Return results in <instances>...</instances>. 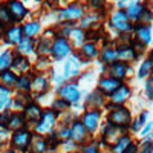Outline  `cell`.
Masks as SVG:
<instances>
[{
    "label": "cell",
    "mask_w": 153,
    "mask_h": 153,
    "mask_svg": "<svg viewBox=\"0 0 153 153\" xmlns=\"http://www.w3.org/2000/svg\"><path fill=\"white\" fill-rule=\"evenodd\" d=\"M133 117H132V110L121 104V106H115L113 109L107 110V124H112L118 129H129V126L132 123Z\"/></svg>",
    "instance_id": "cell-1"
},
{
    "label": "cell",
    "mask_w": 153,
    "mask_h": 153,
    "mask_svg": "<svg viewBox=\"0 0 153 153\" xmlns=\"http://www.w3.org/2000/svg\"><path fill=\"white\" fill-rule=\"evenodd\" d=\"M32 136H34V132L29 127L16 130L9 135V146H11V149H14L19 153H26V152H29Z\"/></svg>",
    "instance_id": "cell-2"
},
{
    "label": "cell",
    "mask_w": 153,
    "mask_h": 153,
    "mask_svg": "<svg viewBox=\"0 0 153 153\" xmlns=\"http://www.w3.org/2000/svg\"><path fill=\"white\" fill-rule=\"evenodd\" d=\"M57 121H58V115H57L52 109H46V110H43V115H42L40 121L32 126V132H34L35 135L46 136V135H49L51 132L55 130Z\"/></svg>",
    "instance_id": "cell-3"
},
{
    "label": "cell",
    "mask_w": 153,
    "mask_h": 153,
    "mask_svg": "<svg viewBox=\"0 0 153 153\" xmlns=\"http://www.w3.org/2000/svg\"><path fill=\"white\" fill-rule=\"evenodd\" d=\"M83 60L81 57L76 54V52H72L66 61H65V66H63V76L65 80L69 81V80H74V78H78L80 74H81V68H83Z\"/></svg>",
    "instance_id": "cell-4"
},
{
    "label": "cell",
    "mask_w": 153,
    "mask_h": 153,
    "mask_svg": "<svg viewBox=\"0 0 153 153\" xmlns=\"http://www.w3.org/2000/svg\"><path fill=\"white\" fill-rule=\"evenodd\" d=\"M72 54V45L69 42V38L66 37H55V40L52 42V48H51V58L55 61H61L68 58Z\"/></svg>",
    "instance_id": "cell-5"
},
{
    "label": "cell",
    "mask_w": 153,
    "mask_h": 153,
    "mask_svg": "<svg viewBox=\"0 0 153 153\" xmlns=\"http://www.w3.org/2000/svg\"><path fill=\"white\" fill-rule=\"evenodd\" d=\"M57 95H58V98L65 100L66 103H69L71 106L72 104H78L80 100H81V91L78 89V84H75L72 81L58 86L57 87Z\"/></svg>",
    "instance_id": "cell-6"
},
{
    "label": "cell",
    "mask_w": 153,
    "mask_h": 153,
    "mask_svg": "<svg viewBox=\"0 0 153 153\" xmlns=\"http://www.w3.org/2000/svg\"><path fill=\"white\" fill-rule=\"evenodd\" d=\"M80 121L89 135L97 133V130L100 129V123H101V109H86L81 115Z\"/></svg>",
    "instance_id": "cell-7"
},
{
    "label": "cell",
    "mask_w": 153,
    "mask_h": 153,
    "mask_svg": "<svg viewBox=\"0 0 153 153\" xmlns=\"http://www.w3.org/2000/svg\"><path fill=\"white\" fill-rule=\"evenodd\" d=\"M86 14L84 11V6L78 2H74L68 6H65L63 9H60L58 12V19L63 20V22H75V20H81L83 16Z\"/></svg>",
    "instance_id": "cell-8"
},
{
    "label": "cell",
    "mask_w": 153,
    "mask_h": 153,
    "mask_svg": "<svg viewBox=\"0 0 153 153\" xmlns=\"http://www.w3.org/2000/svg\"><path fill=\"white\" fill-rule=\"evenodd\" d=\"M110 26L113 29H117V31L126 34V32H130L133 29V23L129 20L126 11L118 9V11H115L113 14L110 16Z\"/></svg>",
    "instance_id": "cell-9"
},
{
    "label": "cell",
    "mask_w": 153,
    "mask_h": 153,
    "mask_svg": "<svg viewBox=\"0 0 153 153\" xmlns=\"http://www.w3.org/2000/svg\"><path fill=\"white\" fill-rule=\"evenodd\" d=\"M55 31L54 29H46L45 34L40 37V40L35 45V52L38 57H49L51 55V48H52V42L55 40Z\"/></svg>",
    "instance_id": "cell-10"
},
{
    "label": "cell",
    "mask_w": 153,
    "mask_h": 153,
    "mask_svg": "<svg viewBox=\"0 0 153 153\" xmlns=\"http://www.w3.org/2000/svg\"><path fill=\"white\" fill-rule=\"evenodd\" d=\"M22 113H23V118H25V121H26V124L29 127V126H34V124H37L38 121H40L42 115H43V107H42V104H38L37 101L32 100L25 106Z\"/></svg>",
    "instance_id": "cell-11"
},
{
    "label": "cell",
    "mask_w": 153,
    "mask_h": 153,
    "mask_svg": "<svg viewBox=\"0 0 153 153\" xmlns=\"http://www.w3.org/2000/svg\"><path fill=\"white\" fill-rule=\"evenodd\" d=\"M51 89V81L45 74H34L31 80V92L34 94V98L45 95Z\"/></svg>",
    "instance_id": "cell-12"
},
{
    "label": "cell",
    "mask_w": 153,
    "mask_h": 153,
    "mask_svg": "<svg viewBox=\"0 0 153 153\" xmlns=\"http://www.w3.org/2000/svg\"><path fill=\"white\" fill-rule=\"evenodd\" d=\"M107 72H109V75L112 76V78H117V80H120V81L124 83V80H126L133 71H132V68L127 65V63L117 60V61H113L112 65L107 66Z\"/></svg>",
    "instance_id": "cell-13"
},
{
    "label": "cell",
    "mask_w": 153,
    "mask_h": 153,
    "mask_svg": "<svg viewBox=\"0 0 153 153\" xmlns=\"http://www.w3.org/2000/svg\"><path fill=\"white\" fill-rule=\"evenodd\" d=\"M69 133H71V139L78 146L87 143V139H89V133L86 132L84 126L81 124L80 120H76V118L69 124Z\"/></svg>",
    "instance_id": "cell-14"
},
{
    "label": "cell",
    "mask_w": 153,
    "mask_h": 153,
    "mask_svg": "<svg viewBox=\"0 0 153 153\" xmlns=\"http://www.w3.org/2000/svg\"><path fill=\"white\" fill-rule=\"evenodd\" d=\"M123 135V129H118L112 124H106L103 127V133H101V139L98 141V146H112L117 139Z\"/></svg>",
    "instance_id": "cell-15"
},
{
    "label": "cell",
    "mask_w": 153,
    "mask_h": 153,
    "mask_svg": "<svg viewBox=\"0 0 153 153\" xmlns=\"http://www.w3.org/2000/svg\"><path fill=\"white\" fill-rule=\"evenodd\" d=\"M5 6H6V9L9 11L12 22H22L25 17L29 14L28 8L25 6L20 0H8Z\"/></svg>",
    "instance_id": "cell-16"
},
{
    "label": "cell",
    "mask_w": 153,
    "mask_h": 153,
    "mask_svg": "<svg viewBox=\"0 0 153 153\" xmlns=\"http://www.w3.org/2000/svg\"><path fill=\"white\" fill-rule=\"evenodd\" d=\"M132 97V89L127 83H121V86L117 89L115 92H112L109 97H107V101L112 104H117V106H121L124 104L127 100Z\"/></svg>",
    "instance_id": "cell-17"
},
{
    "label": "cell",
    "mask_w": 153,
    "mask_h": 153,
    "mask_svg": "<svg viewBox=\"0 0 153 153\" xmlns=\"http://www.w3.org/2000/svg\"><path fill=\"white\" fill-rule=\"evenodd\" d=\"M121 83H123V81H120V80H117V78H112L110 75H104V76H101V78L98 80L97 89L107 98L112 92H115V91H117V89L121 86Z\"/></svg>",
    "instance_id": "cell-18"
},
{
    "label": "cell",
    "mask_w": 153,
    "mask_h": 153,
    "mask_svg": "<svg viewBox=\"0 0 153 153\" xmlns=\"http://www.w3.org/2000/svg\"><path fill=\"white\" fill-rule=\"evenodd\" d=\"M133 31H135V35H133V40L139 42L143 46H149L150 42H152V26L150 25H141V23H135L133 25Z\"/></svg>",
    "instance_id": "cell-19"
},
{
    "label": "cell",
    "mask_w": 153,
    "mask_h": 153,
    "mask_svg": "<svg viewBox=\"0 0 153 153\" xmlns=\"http://www.w3.org/2000/svg\"><path fill=\"white\" fill-rule=\"evenodd\" d=\"M32 65L28 57L25 55H20V54H14V58H12V63H11V71L14 72L16 75H23V74H29Z\"/></svg>",
    "instance_id": "cell-20"
},
{
    "label": "cell",
    "mask_w": 153,
    "mask_h": 153,
    "mask_svg": "<svg viewBox=\"0 0 153 153\" xmlns=\"http://www.w3.org/2000/svg\"><path fill=\"white\" fill-rule=\"evenodd\" d=\"M115 48H117V55H118L120 61H124V63L129 65L130 61L138 60V57L135 54L133 48L130 46V43H120L118 46H115Z\"/></svg>",
    "instance_id": "cell-21"
},
{
    "label": "cell",
    "mask_w": 153,
    "mask_h": 153,
    "mask_svg": "<svg viewBox=\"0 0 153 153\" xmlns=\"http://www.w3.org/2000/svg\"><path fill=\"white\" fill-rule=\"evenodd\" d=\"M76 54H78V55L81 57V60L86 63V61L94 60V58L100 54V51H98L95 42H84V43L80 46V49H78V52H76Z\"/></svg>",
    "instance_id": "cell-22"
},
{
    "label": "cell",
    "mask_w": 153,
    "mask_h": 153,
    "mask_svg": "<svg viewBox=\"0 0 153 153\" xmlns=\"http://www.w3.org/2000/svg\"><path fill=\"white\" fill-rule=\"evenodd\" d=\"M106 103H107V98L101 94L98 89H94V91L91 94H87V97H86L87 109H101V107H104Z\"/></svg>",
    "instance_id": "cell-23"
},
{
    "label": "cell",
    "mask_w": 153,
    "mask_h": 153,
    "mask_svg": "<svg viewBox=\"0 0 153 153\" xmlns=\"http://www.w3.org/2000/svg\"><path fill=\"white\" fill-rule=\"evenodd\" d=\"M28 127L26 121L23 118V113L22 112H11V117H9V121H8V126H6V130H9L11 133L16 132V130H20V129H25Z\"/></svg>",
    "instance_id": "cell-24"
},
{
    "label": "cell",
    "mask_w": 153,
    "mask_h": 153,
    "mask_svg": "<svg viewBox=\"0 0 153 153\" xmlns=\"http://www.w3.org/2000/svg\"><path fill=\"white\" fill-rule=\"evenodd\" d=\"M3 38H5V42H6L8 45H19L20 40L23 38L22 26H19V25H17V26H16V25H11V26L5 31Z\"/></svg>",
    "instance_id": "cell-25"
},
{
    "label": "cell",
    "mask_w": 153,
    "mask_h": 153,
    "mask_svg": "<svg viewBox=\"0 0 153 153\" xmlns=\"http://www.w3.org/2000/svg\"><path fill=\"white\" fill-rule=\"evenodd\" d=\"M22 31H23V37L28 38H35L42 31V23L38 20H31L22 25Z\"/></svg>",
    "instance_id": "cell-26"
},
{
    "label": "cell",
    "mask_w": 153,
    "mask_h": 153,
    "mask_svg": "<svg viewBox=\"0 0 153 153\" xmlns=\"http://www.w3.org/2000/svg\"><path fill=\"white\" fill-rule=\"evenodd\" d=\"M48 141L46 138L42 136V135H35L32 136V141H31V146H29V152L31 153H46L48 152Z\"/></svg>",
    "instance_id": "cell-27"
},
{
    "label": "cell",
    "mask_w": 153,
    "mask_h": 153,
    "mask_svg": "<svg viewBox=\"0 0 153 153\" xmlns=\"http://www.w3.org/2000/svg\"><path fill=\"white\" fill-rule=\"evenodd\" d=\"M29 101H32V98L29 97V94H23L19 92L16 97H12V103H11V110L12 112H22L25 109Z\"/></svg>",
    "instance_id": "cell-28"
},
{
    "label": "cell",
    "mask_w": 153,
    "mask_h": 153,
    "mask_svg": "<svg viewBox=\"0 0 153 153\" xmlns=\"http://www.w3.org/2000/svg\"><path fill=\"white\" fill-rule=\"evenodd\" d=\"M130 143H133V139H132V136L129 135V133H123L117 141H115L110 147H109V150L112 152V153H123V150L129 146Z\"/></svg>",
    "instance_id": "cell-29"
},
{
    "label": "cell",
    "mask_w": 153,
    "mask_h": 153,
    "mask_svg": "<svg viewBox=\"0 0 153 153\" xmlns=\"http://www.w3.org/2000/svg\"><path fill=\"white\" fill-rule=\"evenodd\" d=\"M100 60L101 63H104V65H112L113 61L118 60V55H117V48L115 46H104L101 49V54H100Z\"/></svg>",
    "instance_id": "cell-30"
},
{
    "label": "cell",
    "mask_w": 153,
    "mask_h": 153,
    "mask_svg": "<svg viewBox=\"0 0 153 153\" xmlns=\"http://www.w3.org/2000/svg\"><path fill=\"white\" fill-rule=\"evenodd\" d=\"M35 51V43H34V38H28V37H23L20 43L17 45V54L28 57L29 54H32Z\"/></svg>",
    "instance_id": "cell-31"
},
{
    "label": "cell",
    "mask_w": 153,
    "mask_h": 153,
    "mask_svg": "<svg viewBox=\"0 0 153 153\" xmlns=\"http://www.w3.org/2000/svg\"><path fill=\"white\" fill-rule=\"evenodd\" d=\"M144 5L141 3V2H133V3H130V5H127V8H126V14H127V17H129V20L132 22H138V19L141 17V14H143V11H144Z\"/></svg>",
    "instance_id": "cell-32"
},
{
    "label": "cell",
    "mask_w": 153,
    "mask_h": 153,
    "mask_svg": "<svg viewBox=\"0 0 153 153\" xmlns=\"http://www.w3.org/2000/svg\"><path fill=\"white\" fill-rule=\"evenodd\" d=\"M12 103V91L9 87H5L0 84V112L2 110H11Z\"/></svg>",
    "instance_id": "cell-33"
},
{
    "label": "cell",
    "mask_w": 153,
    "mask_h": 153,
    "mask_svg": "<svg viewBox=\"0 0 153 153\" xmlns=\"http://www.w3.org/2000/svg\"><path fill=\"white\" fill-rule=\"evenodd\" d=\"M68 37L71 38L69 42H71L72 48H74V46L80 48V46H81V45L86 42V34H84V31H83L81 28H72Z\"/></svg>",
    "instance_id": "cell-34"
},
{
    "label": "cell",
    "mask_w": 153,
    "mask_h": 153,
    "mask_svg": "<svg viewBox=\"0 0 153 153\" xmlns=\"http://www.w3.org/2000/svg\"><path fill=\"white\" fill-rule=\"evenodd\" d=\"M31 80H32V75H31V74L19 75L17 83H16V89H17L19 92L29 94V92H31Z\"/></svg>",
    "instance_id": "cell-35"
},
{
    "label": "cell",
    "mask_w": 153,
    "mask_h": 153,
    "mask_svg": "<svg viewBox=\"0 0 153 153\" xmlns=\"http://www.w3.org/2000/svg\"><path fill=\"white\" fill-rule=\"evenodd\" d=\"M17 78H19V75H16L14 72H12L11 69L8 71H3V72H0V84L5 86V87H16V83H17Z\"/></svg>",
    "instance_id": "cell-36"
},
{
    "label": "cell",
    "mask_w": 153,
    "mask_h": 153,
    "mask_svg": "<svg viewBox=\"0 0 153 153\" xmlns=\"http://www.w3.org/2000/svg\"><path fill=\"white\" fill-rule=\"evenodd\" d=\"M152 71H153V57L149 55L147 58L143 60L141 66H139V69H138V72H136V75H138V78L146 80V78H149V75H150Z\"/></svg>",
    "instance_id": "cell-37"
},
{
    "label": "cell",
    "mask_w": 153,
    "mask_h": 153,
    "mask_svg": "<svg viewBox=\"0 0 153 153\" xmlns=\"http://www.w3.org/2000/svg\"><path fill=\"white\" fill-rule=\"evenodd\" d=\"M147 118H149V112H147V110H143L141 113L138 115V118L132 120L129 129H130L133 133H139V130H141L143 127H144V124L147 123Z\"/></svg>",
    "instance_id": "cell-38"
},
{
    "label": "cell",
    "mask_w": 153,
    "mask_h": 153,
    "mask_svg": "<svg viewBox=\"0 0 153 153\" xmlns=\"http://www.w3.org/2000/svg\"><path fill=\"white\" fill-rule=\"evenodd\" d=\"M49 109H52L58 117L60 115H63V113H68L69 112V109H71V104L69 103H66L65 100H61V98H54L52 100V103H51V107Z\"/></svg>",
    "instance_id": "cell-39"
},
{
    "label": "cell",
    "mask_w": 153,
    "mask_h": 153,
    "mask_svg": "<svg viewBox=\"0 0 153 153\" xmlns=\"http://www.w3.org/2000/svg\"><path fill=\"white\" fill-rule=\"evenodd\" d=\"M12 58H14V52L11 49H6L0 54V72L3 71H8L11 68V63H12Z\"/></svg>",
    "instance_id": "cell-40"
},
{
    "label": "cell",
    "mask_w": 153,
    "mask_h": 153,
    "mask_svg": "<svg viewBox=\"0 0 153 153\" xmlns=\"http://www.w3.org/2000/svg\"><path fill=\"white\" fill-rule=\"evenodd\" d=\"M49 68H51V60L48 57H38L35 65H34L35 74H45L49 71Z\"/></svg>",
    "instance_id": "cell-41"
},
{
    "label": "cell",
    "mask_w": 153,
    "mask_h": 153,
    "mask_svg": "<svg viewBox=\"0 0 153 153\" xmlns=\"http://www.w3.org/2000/svg\"><path fill=\"white\" fill-rule=\"evenodd\" d=\"M12 23H14V22H12L11 14H9V11L6 9V6L0 5V28H5V26L12 25Z\"/></svg>",
    "instance_id": "cell-42"
},
{
    "label": "cell",
    "mask_w": 153,
    "mask_h": 153,
    "mask_svg": "<svg viewBox=\"0 0 153 153\" xmlns=\"http://www.w3.org/2000/svg\"><path fill=\"white\" fill-rule=\"evenodd\" d=\"M80 153H101V147L98 146V143H84L81 146H78Z\"/></svg>",
    "instance_id": "cell-43"
},
{
    "label": "cell",
    "mask_w": 153,
    "mask_h": 153,
    "mask_svg": "<svg viewBox=\"0 0 153 153\" xmlns=\"http://www.w3.org/2000/svg\"><path fill=\"white\" fill-rule=\"evenodd\" d=\"M152 147H153V141L146 136L141 143H138V153H149Z\"/></svg>",
    "instance_id": "cell-44"
},
{
    "label": "cell",
    "mask_w": 153,
    "mask_h": 153,
    "mask_svg": "<svg viewBox=\"0 0 153 153\" xmlns=\"http://www.w3.org/2000/svg\"><path fill=\"white\" fill-rule=\"evenodd\" d=\"M152 19H153L152 11L146 6V8H144V11H143V14H141V17L138 19V22H136V23H141V25H150Z\"/></svg>",
    "instance_id": "cell-45"
},
{
    "label": "cell",
    "mask_w": 153,
    "mask_h": 153,
    "mask_svg": "<svg viewBox=\"0 0 153 153\" xmlns=\"http://www.w3.org/2000/svg\"><path fill=\"white\" fill-rule=\"evenodd\" d=\"M11 112H12V110H9V109L0 112V129H6L8 121H9V117H11Z\"/></svg>",
    "instance_id": "cell-46"
},
{
    "label": "cell",
    "mask_w": 153,
    "mask_h": 153,
    "mask_svg": "<svg viewBox=\"0 0 153 153\" xmlns=\"http://www.w3.org/2000/svg\"><path fill=\"white\" fill-rule=\"evenodd\" d=\"M144 92H146V97L153 101V80L152 78L146 80V83H144Z\"/></svg>",
    "instance_id": "cell-47"
},
{
    "label": "cell",
    "mask_w": 153,
    "mask_h": 153,
    "mask_svg": "<svg viewBox=\"0 0 153 153\" xmlns=\"http://www.w3.org/2000/svg\"><path fill=\"white\" fill-rule=\"evenodd\" d=\"M152 129H153V123H152V121H150V123L147 121V123L144 124L143 129L139 130V133H138V135H139V136H143V138H146V136H149V132H150Z\"/></svg>",
    "instance_id": "cell-48"
},
{
    "label": "cell",
    "mask_w": 153,
    "mask_h": 153,
    "mask_svg": "<svg viewBox=\"0 0 153 153\" xmlns=\"http://www.w3.org/2000/svg\"><path fill=\"white\" fill-rule=\"evenodd\" d=\"M123 153H138V143H130L129 146H127L124 150H123Z\"/></svg>",
    "instance_id": "cell-49"
},
{
    "label": "cell",
    "mask_w": 153,
    "mask_h": 153,
    "mask_svg": "<svg viewBox=\"0 0 153 153\" xmlns=\"http://www.w3.org/2000/svg\"><path fill=\"white\" fill-rule=\"evenodd\" d=\"M89 2H91L92 6H97V8H98V6H101V3H103L104 0H89Z\"/></svg>",
    "instance_id": "cell-50"
},
{
    "label": "cell",
    "mask_w": 153,
    "mask_h": 153,
    "mask_svg": "<svg viewBox=\"0 0 153 153\" xmlns=\"http://www.w3.org/2000/svg\"><path fill=\"white\" fill-rule=\"evenodd\" d=\"M3 153H19V152H16L14 149H11V147H9V149H6V150H5Z\"/></svg>",
    "instance_id": "cell-51"
},
{
    "label": "cell",
    "mask_w": 153,
    "mask_h": 153,
    "mask_svg": "<svg viewBox=\"0 0 153 153\" xmlns=\"http://www.w3.org/2000/svg\"><path fill=\"white\" fill-rule=\"evenodd\" d=\"M149 78H152V80H153V71L150 72V75H149Z\"/></svg>",
    "instance_id": "cell-52"
},
{
    "label": "cell",
    "mask_w": 153,
    "mask_h": 153,
    "mask_svg": "<svg viewBox=\"0 0 153 153\" xmlns=\"http://www.w3.org/2000/svg\"><path fill=\"white\" fill-rule=\"evenodd\" d=\"M149 153H153V147H152V149H150V150H149Z\"/></svg>",
    "instance_id": "cell-53"
},
{
    "label": "cell",
    "mask_w": 153,
    "mask_h": 153,
    "mask_svg": "<svg viewBox=\"0 0 153 153\" xmlns=\"http://www.w3.org/2000/svg\"><path fill=\"white\" fill-rule=\"evenodd\" d=\"M150 57H153V49H152V54H150Z\"/></svg>",
    "instance_id": "cell-54"
},
{
    "label": "cell",
    "mask_w": 153,
    "mask_h": 153,
    "mask_svg": "<svg viewBox=\"0 0 153 153\" xmlns=\"http://www.w3.org/2000/svg\"><path fill=\"white\" fill-rule=\"evenodd\" d=\"M152 2H153V0H152Z\"/></svg>",
    "instance_id": "cell-55"
},
{
    "label": "cell",
    "mask_w": 153,
    "mask_h": 153,
    "mask_svg": "<svg viewBox=\"0 0 153 153\" xmlns=\"http://www.w3.org/2000/svg\"><path fill=\"white\" fill-rule=\"evenodd\" d=\"M29 153H31V152H29Z\"/></svg>",
    "instance_id": "cell-56"
}]
</instances>
